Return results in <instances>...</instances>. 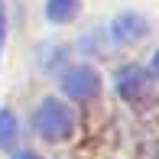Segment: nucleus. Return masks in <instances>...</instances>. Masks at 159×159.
Returning <instances> with one entry per match:
<instances>
[{"instance_id": "6", "label": "nucleus", "mask_w": 159, "mask_h": 159, "mask_svg": "<svg viewBox=\"0 0 159 159\" xmlns=\"http://www.w3.org/2000/svg\"><path fill=\"white\" fill-rule=\"evenodd\" d=\"M16 143V117L13 111H0V149H13Z\"/></svg>"}, {"instance_id": "5", "label": "nucleus", "mask_w": 159, "mask_h": 159, "mask_svg": "<svg viewBox=\"0 0 159 159\" xmlns=\"http://www.w3.org/2000/svg\"><path fill=\"white\" fill-rule=\"evenodd\" d=\"M46 13H49V20H55V23H68V20L78 13V0H49Z\"/></svg>"}, {"instance_id": "9", "label": "nucleus", "mask_w": 159, "mask_h": 159, "mask_svg": "<svg viewBox=\"0 0 159 159\" xmlns=\"http://www.w3.org/2000/svg\"><path fill=\"white\" fill-rule=\"evenodd\" d=\"M16 159H39V156H36V153H20Z\"/></svg>"}, {"instance_id": "2", "label": "nucleus", "mask_w": 159, "mask_h": 159, "mask_svg": "<svg viewBox=\"0 0 159 159\" xmlns=\"http://www.w3.org/2000/svg\"><path fill=\"white\" fill-rule=\"evenodd\" d=\"M62 88H65V94H68V98H75V101H88V98L98 94L101 81H98V71H94V68H88V65H75V68L65 71Z\"/></svg>"}, {"instance_id": "1", "label": "nucleus", "mask_w": 159, "mask_h": 159, "mask_svg": "<svg viewBox=\"0 0 159 159\" xmlns=\"http://www.w3.org/2000/svg\"><path fill=\"white\" fill-rule=\"evenodd\" d=\"M33 124H36V133L39 136L55 143V140H65V136L75 133V114L62 101H42L36 117H33Z\"/></svg>"}, {"instance_id": "3", "label": "nucleus", "mask_w": 159, "mask_h": 159, "mask_svg": "<svg viewBox=\"0 0 159 159\" xmlns=\"http://www.w3.org/2000/svg\"><path fill=\"white\" fill-rule=\"evenodd\" d=\"M146 88H149V81H146V71H143V68L127 65V68L117 71V91H120V98L140 101V98H146Z\"/></svg>"}, {"instance_id": "8", "label": "nucleus", "mask_w": 159, "mask_h": 159, "mask_svg": "<svg viewBox=\"0 0 159 159\" xmlns=\"http://www.w3.org/2000/svg\"><path fill=\"white\" fill-rule=\"evenodd\" d=\"M153 75H159V52L153 55Z\"/></svg>"}, {"instance_id": "4", "label": "nucleus", "mask_w": 159, "mask_h": 159, "mask_svg": "<svg viewBox=\"0 0 159 159\" xmlns=\"http://www.w3.org/2000/svg\"><path fill=\"white\" fill-rule=\"evenodd\" d=\"M146 33V23H143L140 16H133V13H124V16L114 20V36L117 39H136V36Z\"/></svg>"}, {"instance_id": "7", "label": "nucleus", "mask_w": 159, "mask_h": 159, "mask_svg": "<svg viewBox=\"0 0 159 159\" xmlns=\"http://www.w3.org/2000/svg\"><path fill=\"white\" fill-rule=\"evenodd\" d=\"M0 42H3V3H0Z\"/></svg>"}]
</instances>
